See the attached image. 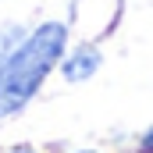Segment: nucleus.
Returning <instances> with one entry per match:
<instances>
[{
  "label": "nucleus",
  "mask_w": 153,
  "mask_h": 153,
  "mask_svg": "<svg viewBox=\"0 0 153 153\" xmlns=\"http://www.w3.org/2000/svg\"><path fill=\"white\" fill-rule=\"evenodd\" d=\"M64 46H68V29L61 22H46L36 32H29L18 53L0 64V117L18 114L36 96V89L64 57Z\"/></svg>",
  "instance_id": "nucleus-1"
},
{
  "label": "nucleus",
  "mask_w": 153,
  "mask_h": 153,
  "mask_svg": "<svg viewBox=\"0 0 153 153\" xmlns=\"http://www.w3.org/2000/svg\"><path fill=\"white\" fill-rule=\"evenodd\" d=\"M100 64H103V57H100L96 46H78L61 61V75L68 82H85V78H93L100 71Z\"/></svg>",
  "instance_id": "nucleus-2"
},
{
  "label": "nucleus",
  "mask_w": 153,
  "mask_h": 153,
  "mask_svg": "<svg viewBox=\"0 0 153 153\" xmlns=\"http://www.w3.org/2000/svg\"><path fill=\"white\" fill-rule=\"evenodd\" d=\"M25 39H29L25 25H18V22H11V25H0V64H4V61H11Z\"/></svg>",
  "instance_id": "nucleus-3"
},
{
  "label": "nucleus",
  "mask_w": 153,
  "mask_h": 153,
  "mask_svg": "<svg viewBox=\"0 0 153 153\" xmlns=\"http://www.w3.org/2000/svg\"><path fill=\"white\" fill-rule=\"evenodd\" d=\"M143 153H153V128L143 135Z\"/></svg>",
  "instance_id": "nucleus-4"
},
{
  "label": "nucleus",
  "mask_w": 153,
  "mask_h": 153,
  "mask_svg": "<svg viewBox=\"0 0 153 153\" xmlns=\"http://www.w3.org/2000/svg\"><path fill=\"white\" fill-rule=\"evenodd\" d=\"M14 153H36V150H14Z\"/></svg>",
  "instance_id": "nucleus-5"
},
{
  "label": "nucleus",
  "mask_w": 153,
  "mask_h": 153,
  "mask_svg": "<svg viewBox=\"0 0 153 153\" xmlns=\"http://www.w3.org/2000/svg\"><path fill=\"white\" fill-rule=\"evenodd\" d=\"M78 153H96V150H78Z\"/></svg>",
  "instance_id": "nucleus-6"
}]
</instances>
